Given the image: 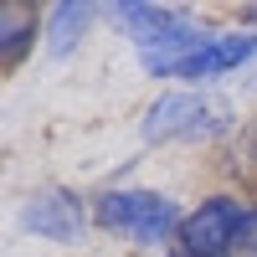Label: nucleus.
I'll return each instance as SVG.
<instances>
[{"mask_svg": "<svg viewBox=\"0 0 257 257\" xmlns=\"http://www.w3.org/2000/svg\"><path fill=\"white\" fill-rule=\"evenodd\" d=\"M93 221L103 231H118L134 247H160V242H175L180 237V206L160 196V190H108V196L93 201Z\"/></svg>", "mask_w": 257, "mask_h": 257, "instance_id": "nucleus-1", "label": "nucleus"}, {"mask_svg": "<svg viewBox=\"0 0 257 257\" xmlns=\"http://www.w3.org/2000/svg\"><path fill=\"white\" fill-rule=\"evenodd\" d=\"M21 226L36 231L41 242L72 247V242H82V231H88V206H82L77 190H67V185H41V190L26 196V206H21Z\"/></svg>", "mask_w": 257, "mask_h": 257, "instance_id": "nucleus-2", "label": "nucleus"}, {"mask_svg": "<svg viewBox=\"0 0 257 257\" xmlns=\"http://www.w3.org/2000/svg\"><path fill=\"white\" fill-rule=\"evenodd\" d=\"M247 216V206L237 196H211L201 201V211H190L180 226V252L196 257H231L237 252V226Z\"/></svg>", "mask_w": 257, "mask_h": 257, "instance_id": "nucleus-3", "label": "nucleus"}, {"mask_svg": "<svg viewBox=\"0 0 257 257\" xmlns=\"http://www.w3.org/2000/svg\"><path fill=\"white\" fill-rule=\"evenodd\" d=\"M211 118H216V108H211L206 98H196V93H165V98L149 103V113H144V139L149 144L196 139Z\"/></svg>", "mask_w": 257, "mask_h": 257, "instance_id": "nucleus-4", "label": "nucleus"}, {"mask_svg": "<svg viewBox=\"0 0 257 257\" xmlns=\"http://www.w3.org/2000/svg\"><path fill=\"white\" fill-rule=\"evenodd\" d=\"M211 41H216V36H206L201 26H190V21L180 16L160 41H149V47L139 52V62H144V72H149V77H175V67H185V62L196 57V52H206Z\"/></svg>", "mask_w": 257, "mask_h": 257, "instance_id": "nucleus-5", "label": "nucleus"}, {"mask_svg": "<svg viewBox=\"0 0 257 257\" xmlns=\"http://www.w3.org/2000/svg\"><path fill=\"white\" fill-rule=\"evenodd\" d=\"M247 57H257V36H252V31H247V36H216L206 52H196L185 67H175V77L206 82V77H221V72H231V67H242Z\"/></svg>", "mask_w": 257, "mask_h": 257, "instance_id": "nucleus-6", "label": "nucleus"}, {"mask_svg": "<svg viewBox=\"0 0 257 257\" xmlns=\"http://www.w3.org/2000/svg\"><path fill=\"white\" fill-rule=\"evenodd\" d=\"M47 16H36V6H21V0H0V67L16 72L21 57L36 47V26Z\"/></svg>", "mask_w": 257, "mask_h": 257, "instance_id": "nucleus-7", "label": "nucleus"}, {"mask_svg": "<svg viewBox=\"0 0 257 257\" xmlns=\"http://www.w3.org/2000/svg\"><path fill=\"white\" fill-rule=\"evenodd\" d=\"M93 16H98V11H93V6H77V0L52 6V11H47V52H52V57H67L77 41H82V31H88Z\"/></svg>", "mask_w": 257, "mask_h": 257, "instance_id": "nucleus-8", "label": "nucleus"}, {"mask_svg": "<svg viewBox=\"0 0 257 257\" xmlns=\"http://www.w3.org/2000/svg\"><path fill=\"white\" fill-rule=\"evenodd\" d=\"M113 21H123V31L134 36V47L144 52L149 41H160L180 21V11L175 6H113Z\"/></svg>", "mask_w": 257, "mask_h": 257, "instance_id": "nucleus-9", "label": "nucleus"}, {"mask_svg": "<svg viewBox=\"0 0 257 257\" xmlns=\"http://www.w3.org/2000/svg\"><path fill=\"white\" fill-rule=\"evenodd\" d=\"M221 170H226L237 185L257 190V118H252V123H242L237 134L226 139V149H221Z\"/></svg>", "mask_w": 257, "mask_h": 257, "instance_id": "nucleus-10", "label": "nucleus"}, {"mask_svg": "<svg viewBox=\"0 0 257 257\" xmlns=\"http://www.w3.org/2000/svg\"><path fill=\"white\" fill-rule=\"evenodd\" d=\"M237 252L257 257V206H247V216H242V226H237Z\"/></svg>", "mask_w": 257, "mask_h": 257, "instance_id": "nucleus-11", "label": "nucleus"}, {"mask_svg": "<svg viewBox=\"0 0 257 257\" xmlns=\"http://www.w3.org/2000/svg\"><path fill=\"white\" fill-rule=\"evenodd\" d=\"M242 21H252V26H257V6H242Z\"/></svg>", "mask_w": 257, "mask_h": 257, "instance_id": "nucleus-12", "label": "nucleus"}, {"mask_svg": "<svg viewBox=\"0 0 257 257\" xmlns=\"http://www.w3.org/2000/svg\"><path fill=\"white\" fill-rule=\"evenodd\" d=\"M175 257H196V252H175Z\"/></svg>", "mask_w": 257, "mask_h": 257, "instance_id": "nucleus-13", "label": "nucleus"}]
</instances>
